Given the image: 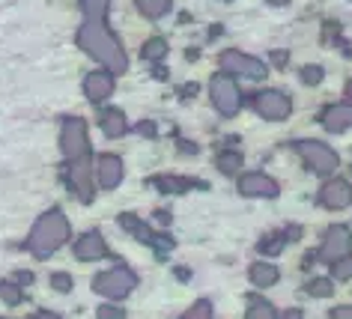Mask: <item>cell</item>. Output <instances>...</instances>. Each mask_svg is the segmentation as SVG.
I'll return each instance as SVG.
<instances>
[{
	"instance_id": "obj_1",
	"label": "cell",
	"mask_w": 352,
	"mask_h": 319,
	"mask_svg": "<svg viewBox=\"0 0 352 319\" xmlns=\"http://www.w3.org/2000/svg\"><path fill=\"white\" fill-rule=\"evenodd\" d=\"M78 42H81V48L90 57L99 60L108 72H122V69H126V54H122L120 42L104 30L102 21H87L81 36H78Z\"/></svg>"
},
{
	"instance_id": "obj_2",
	"label": "cell",
	"mask_w": 352,
	"mask_h": 319,
	"mask_svg": "<svg viewBox=\"0 0 352 319\" xmlns=\"http://www.w3.org/2000/svg\"><path fill=\"white\" fill-rule=\"evenodd\" d=\"M66 239H69V224H66L63 212L54 209V212H48V215L39 218V224L33 227V233H30L28 248L36 256H48V254H54Z\"/></svg>"
},
{
	"instance_id": "obj_3",
	"label": "cell",
	"mask_w": 352,
	"mask_h": 319,
	"mask_svg": "<svg viewBox=\"0 0 352 319\" xmlns=\"http://www.w3.org/2000/svg\"><path fill=\"white\" fill-rule=\"evenodd\" d=\"M135 272L126 269V265H113L111 272H102L99 278L93 280V287L96 292H102V296H108V298H126L131 289H135Z\"/></svg>"
},
{
	"instance_id": "obj_4",
	"label": "cell",
	"mask_w": 352,
	"mask_h": 319,
	"mask_svg": "<svg viewBox=\"0 0 352 319\" xmlns=\"http://www.w3.org/2000/svg\"><path fill=\"white\" fill-rule=\"evenodd\" d=\"M60 146H63L66 162L90 155V140H87V122L69 117L63 120V131H60Z\"/></svg>"
},
{
	"instance_id": "obj_5",
	"label": "cell",
	"mask_w": 352,
	"mask_h": 319,
	"mask_svg": "<svg viewBox=\"0 0 352 319\" xmlns=\"http://www.w3.org/2000/svg\"><path fill=\"white\" fill-rule=\"evenodd\" d=\"M209 93H212V104L218 108V113H224V117H233V113L239 111L242 96H239V87L233 84L230 75H215L212 78V87H209Z\"/></svg>"
},
{
	"instance_id": "obj_6",
	"label": "cell",
	"mask_w": 352,
	"mask_h": 319,
	"mask_svg": "<svg viewBox=\"0 0 352 319\" xmlns=\"http://www.w3.org/2000/svg\"><path fill=\"white\" fill-rule=\"evenodd\" d=\"M298 153H302V158L311 164L314 173L325 176V173L338 170V153L329 149L325 144H316V140H302V144H298Z\"/></svg>"
},
{
	"instance_id": "obj_7",
	"label": "cell",
	"mask_w": 352,
	"mask_h": 319,
	"mask_svg": "<svg viewBox=\"0 0 352 319\" xmlns=\"http://www.w3.org/2000/svg\"><path fill=\"white\" fill-rule=\"evenodd\" d=\"M254 104V111L260 113V117H266V120H287L289 117V111H293V104H289V99L284 93H278V90H266V93H257V99L251 102Z\"/></svg>"
},
{
	"instance_id": "obj_8",
	"label": "cell",
	"mask_w": 352,
	"mask_h": 319,
	"mask_svg": "<svg viewBox=\"0 0 352 319\" xmlns=\"http://www.w3.org/2000/svg\"><path fill=\"white\" fill-rule=\"evenodd\" d=\"M87 158H75V162H69V170H66V182L72 185V191L78 194V200L81 203H90L93 200V182H90V170H87Z\"/></svg>"
},
{
	"instance_id": "obj_9",
	"label": "cell",
	"mask_w": 352,
	"mask_h": 319,
	"mask_svg": "<svg viewBox=\"0 0 352 319\" xmlns=\"http://www.w3.org/2000/svg\"><path fill=\"white\" fill-rule=\"evenodd\" d=\"M221 66L230 75H245V78H254V81L266 78V66H263L260 60H254V57L239 54V51H227V54L221 57Z\"/></svg>"
},
{
	"instance_id": "obj_10",
	"label": "cell",
	"mask_w": 352,
	"mask_h": 319,
	"mask_svg": "<svg viewBox=\"0 0 352 319\" xmlns=\"http://www.w3.org/2000/svg\"><path fill=\"white\" fill-rule=\"evenodd\" d=\"M349 230L343 227V224H334L325 230V242H322V260H338V256L343 254H349Z\"/></svg>"
},
{
	"instance_id": "obj_11",
	"label": "cell",
	"mask_w": 352,
	"mask_h": 319,
	"mask_svg": "<svg viewBox=\"0 0 352 319\" xmlns=\"http://www.w3.org/2000/svg\"><path fill=\"white\" fill-rule=\"evenodd\" d=\"M239 191L245 197H275L278 194V182L269 179L266 173H248L239 179Z\"/></svg>"
},
{
	"instance_id": "obj_12",
	"label": "cell",
	"mask_w": 352,
	"mask_h": 319,
	"mask_svg": "<svg viewBox=\"0 0 352 319\" xmlns=\"http://www.w3.org/2000/svg\"><path fill=\"white\" fill-rule=\"evenodd\" d=\"M320 203H322V206H329V209H343V206H349V203H352V185L343 182V179L325 182V188H322V194H320Z\"/></svg>"
},
{
	"instance_id": "obj_13",
	"label": "cell",
	"mask_w": 352,
	"mask_h": 319,
	"mask_svg": "<svg viewBox=\"0 0 352 319\" xmlns=\"http://www.w3.org/2000/svg\"><path fill=\"white\" fill-rule=\"evenodd\" d=\"M111 90H113V72H90L87 75V81H84V93H87V99L90 102H104L111 96Z\"/></svg>"
},
{
	"instance_id": "obj_14",
	"label": "cell",
	"mask_w": 352,
	"mask_h": 319,
	"mask_svg": "<svg viewBox=\"0 0 352 319\" xmlns=\"http://www.w3.org/2000/svg\"><path fill=\"white\" fill-rule=\"evenodd\" d=\"M96 173H99V185L102 188H117L122 182V162L117 155H99V162H96Z\"/></svg>"
},
{
	"instance_id": "obj_15",
	"label": "cell",
	"mask_w": 352,
	"mask_h": 319,
	"mask_svg": "<svg viewBox=\"0 0 352 319\" xmlns=\"http://www.w3.org/2000/svg\"><path fill=\"white\" fill-rule=\"evenodd\" d=\"M322 126L329 131H343L352 126V104H331L322 111Z\"/></svg>"
},
{
	"instance_id": "obj_16",
	"label": "cell",
	"mask_w": 352,
	"mask_h": 319,
	"mask_svg": "<svg viewBox=\"0 0 352 319\" xmlns=\"http://www.w3.org/2000/svg\"><path fill=\"white\" fill-rule=\"evenodd\" d=\"M75 254L81 256V260H99V256L108 254V245H104V239L99 233H87V236L78 239Z\"/></svg>"
},
{
	"instance_id": "obj_17",
	"label": "cell",
	"mask_w": 352,
	"mask_h": 319,
	"mask_svg": "<svg viewBox=\"0 0 352 319\" xmlns=\"http://www.w3.org/2000/svg\"><path fill=\"white\" fill-rule=\"evenodd\" d=\"M102 131L108 138H122L129 131V122H126V117H122L120 111H104L102 113Z\"/></svg>"
},
{
	"instance_id": "obj_18",
	"label": "cell",
	"mask_w": 352,
	"mask_h": 319,
	"mask_svg": "<svg viewBox=\"0 0 352 319\" xmlns=\"http://www.w3.org/2000/svg\"><path fill=\"white\" fill-rule=\"evenodd\" d=\"M251 280L254 287H272L278 280V265L272 263H254L251 265Z\"/></svg>"
},
{
	"instance_id": "obj_19",
	"label": "cell",
	"mask_w": 352,
	"mask_h": 319,
	"mask_svg": "<svg viewBox=\"0 0 352 319\" xmlns=\"http://www.w3.org/2000/svg\"><path fill=\"white\" fill-rule=\"evenodd\" d=\"M120 224L126 227L131 236H138L140 242H153V239H155V236H153V230H149L144 221H138V218H131V215H122V218H120Z\"/></svg>"
},
{
	"instance_id": "obj_20",
	"label": "cell",
	"mask_w": 352,
	"mask_h": 319,
	"mask_svg": "<svg viewBox=\"0 0 352 319\" xmlns=\"http://www.w3.org/2000/svg\"><path fill=\"white\" fill-rule=\"evenodd\" d=\"M138 10L146 15V19H162L170 10V0H138Z\"/></svg>"
},
{
	"instance_id": "obj_21",
	"label": "cell",
	"mask_w": 352,
	"mask_h": 319,
	"mask_svg": "<svg viewBox=\"0 0 352 319\" xmlns=\"http://www.w3.org/2000/svg\"><path fill=\"white\" fill-rule=\"evenodd\" d=\"M108 3H111V0H84L87 19H90V21H102V15H104V10H108Z\"/></svg>"
},
{
	"instance_id": "obj_22",
	"label": "cell",
	"mask_w": 352,
	"mask_h": 319,
	"mask_svg": "<svg viewBox=\"0 0 352 319\" xmlns=\"http://www.w3.org/2000/svg\"><path fill=\"white\" fill-rule=\"evenodd\" d=\"M218 167H221L224 173H236L242 167V155L239 153H221L218 155Z\"/></svg>"
},
{
	"instance_id": "obj_23",
	"label": "cell",
	"mask_w": 352,
	"mask_h": 319,
	"mask_svg": "<svg viewBox=\"0 0 352 319\" xmlns=\"http://www.w3.org/2000/svg\"><path fill=\"white\" fill-rule=\"evenodd\" d=\"M248 316H266V319H275V316H278V310L272 307V305H266V301H260V298H251Z\"/></svg>"
},
{
	"instance_id": "obj_24",
	"label": "cell",
	"mask_w": 352,
	"mask_h": 319,
	"mask_svg": "<svg viewBox=\"0 0 352 319\" xmlns=\"http://www.w3.org/2000/svg\"><path fill=\"white\" fill-rule=\"evenodd\" d=\"M331 280H325V278H316L311 287H307V296H314V298H325V296H331Z\"/></svg>"
},
{
	"instance_id": "obj_25",
	"label": "cell",
	"mask_w": 352,
	"mask_h": 319,
	"mask_svg": "<svg viewBox=\"0 0 352 319\" xmlns=\"http://www.w3.org/2000/svg\"><path fill=\"white\" fill-rule=\"evenodd\" d=\"M334 263V278H352V256H338V260H331Z\"/></svg>"
},
{
	"instance_id": "obj_26",
	"label": "cell",
	"mask_w": 352,
	"mask_h": 319,
	"mask_svg": "<svg viewBox=\"0 0 352 319\" xmlns=\"http://www.w3.org/2000/svg\"><path fill=\"white\" fill-rule=\"evenodd\" d=\"M164 54H167L164 39H149L146 42V48H144V57L146 60H155V57H164Z\"/></svg>"
},
{
	"instance_id": "obj_27",
	"label": "cell",
	"mask_w": 352,
	"mask_h": 319,
	"mask_svg": "<svg viewBox=\"0 0 352 319\" xmlns=\"http://www.w3.org/2000/svg\"><path fill=\"white\" fill-rule=\"evenodd\" d=\"M0 298H3L6 301V305H19V301H21V292L19 289H15L12 287V283H0Z\"/></svg>"
},
{
	"instance_id": "obj_28",
	"label": "cell",
	"mask_w": 352,
	"mask_h": 319,
	"mask_svg": "<svg viewBox=\"0 0 352 319\" xmlns=\"http://www.w3.org/2000/svg\"><path fill=\"white\" fill-rule=\"evenodd\" d=\"M155 185H158V188H164L167 194H176V191H182V188H186V179H167V176H162V179H155Z\"/></svg>"
},
{
	"instance_id": "obj_29",
	"label": "cell",
	"mask_w": 352,
	"mask_h": 319,
	"mask_svg": "<svg viewBox=\"0 0 352 319\" xmlns=\"http://www.w3.org/2000/svg\"><path fill=\"white\" fill-rule=\"evenodd\" d=\"M302 81H305V84H311V87H314V84H320V81H322V69H320V66H307V69H302Z\"/></svg>"
},
{
	"instance_id": "obj_30",
	"label": "cell",
	"mask_w": 352,
	"mask_h": 319,
	"mask_svg": "<svg viewBox=\"0 0 352 319\" xmlns=\"http://www.w3.org/2000/svg\"><path fill=\"white\" fill-rule=\"evenodd\" d=\"M272 242H263L260 245V251L263 254H275V251H280V248H284V236H269Z\"/></svg>"
},
{
	"instance_id": "obj_31",
	"label": "cell",
	"mask_w": 352,
	"mask_h": 319,
	"mask_svg": "<svg viewBox=\"0 0 352 319\" xmlns=\"http://www.w3.org/2000/svg\"><path fill=\"white\" fill-rule=\"evenodd\" d=\"M51 283H54L57 292H69V289H72V278H69V274H54Z\"/></svg>"
},
{
	"instance_id": "obj_32",
	"label": "cell",
	"mask_w": 352,
	"mask_h": 319,
	"mask_svg": "<svg viewBox=\"0 0 352 319\" xmlns=\"http://www.w3.org/2000/svg\"><path fill=\"white\" fill-rule=\"evenodd\" d=\"M209 314H212V307H209V301H197L195 310H188L186 316H209Z\"/></svg>"
},
{
	"instance_id": "obj_33",
	"label": "cell",
	"mask_w": 352,
	"mask_h": 319,
	"mask_svg": "<svg viewBox=\"0 0 352 319\" xmlns=\"http://www.w3.org/2000/svg\"><path fill=\"white\" fill-rule=\"evenodd\" d=\"M99 316H122V314H120V310H113V307H102Z\"/></svg>"
},
{
	"instance_id": "obj_34",
	"label": "cell",
	"mask_w": 352,
	"mask_h": 319,
	"mask_svg": "<svg viewBox=\"0 0 352 319\" xmlns=\"http://www.w3.org/2000/svg\"><path fill=\"white\" fill-rule=\"evenodd\" d=\"M269 3H272V6H287L289 0H269Z\"/></svg>"
}]
</instances>
